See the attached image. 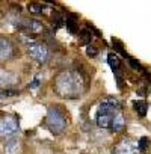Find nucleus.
I'll list each match as a JSON object with an SVG mask.
<instances>
[{"instance_id": "obj_1", "label": "nucleus", "mask_w": 151, "mask_h": 154, "mask_svg": "<svg viewBox=\"0 0 151 154\" xmlns=\"http://www.w3.org/2000/svg\"><path fill=\"white\" fill-rule=\"evenodd\" d=\"M53 89L59 97L69 98V100L79 98L85 91L83 77L76 69L62 71L60 74L56 75V79L53 82Z\"/></svg>"}, {"instance_id": "obj_2", "label": "nucleus", "mask_w": 151, "mask_h": 154, "mask_svg": "<svg viewBox=\"0 0 151 154\" xmlns=\"http://www.w3.org/2000/svg\"><path fill=\"white\" fill-rule=\"evenodd\" d=\"M121 112V103L119 100L113 98V97H107L101 101L97 113H95V121L98 124V127L101 128H110L113 118Z\"/></svg>"}, {"instance_id": "obj_3", "label": "nucleus", "mask_w": 151, "mask_h": 154, "mask_svg": "<svg viewBox=\"0 0 151 154\" xmlns=\"http://www.w3.org/2000/svg\"><path fill=\"white\" fill-rule=\"evenodd\" d=\"M45 125L48 127V130L53 134H60L65 131V128L68 125V119L59 106H48Z\"/></svg>"}, {"instance_id": "obj_4", "label": "nucleus", "mask_w": 151, "mask_h": 154, "mask_svg": "<svg viewBox=\"0 0 151 154\" xmlns=\"http://www.w3.org/2000/svg\"><path fill=\"white\" fill-rule=\"evenodd\" d=\"M27 54L36 60L38 63H45L50 57V50L45 44H41V42H33L27 47Z\"/></svg>"}, {"instance_id": "obj_5", "label": "nucleus", "mask_w": 151, "mask_h": 154, "mask_svg": "<svg viewBox=\"0 0 151 154\" xmlns=\"http://www.w3.org/2000/svg\"><path fill=\"white\" fill-rule=\"evenodd\" d=\"M20 130L18 119L15 116H5L0 119V136H6V137H14Z\"/></svg>"}, {"instance_id": "obj_6", "label": "nucleus", "mask_w": 151, "mask_h": 154, "mask_svg": "<svg viewBox=\"0 0 151 154\" xmlns=\"http://www.w3.org/2000/svg\"><path fill=\"white\" fill-rule=\"evenodd\" d=\"M137 143L131 137H122L115 146L113 154H137Z\"/></svg>"}, {"instance_id": "obj_7", "label": "nucleus", "mask_w": 151, "mask_h": 154, "mask_svg": "<svg viewBox=\"0 0 151 154\" xmlns=\"http://www.w3.org/2000/svg\"><path fill=\"white\" fill-rule=\"evenodd\" d=\"M15 54V45L9 38L0 36V62L9 60Z\"/></svg>"}, {"instance_id": "obj_8", "label": "nucleus", "mask_w": 151, "mask_h": 154, "mask_svg": "<svg viewBox=\"0 0 151 154\" xmlns=\"http://www.w3.org/2000/svg\"><path fill=\"white\" fill-rule=\"evenodd\" d=\"M17 83V75L8 69H3V68H0V86H3V88H9L12 85Z\"/></svg>"}, {"instance_id": "obj_9", "label": "nucleus", "mask_w": 151, "mask_h": 154, "mask_svg": "<svg viewBox=\"0 0 151 154\" xmlns=\"http://www.w3.org/2000/svg\"><path fill=\"white\" fill-rule=\"evenodd\" d=\"M124 127H125V118H124L122 112H119V113L113 118L112 125H110V130H112V131H121Z\"/></svg>"}, {"instance_id": "obj_10", "label": "nucleus", "mask_w": 151, "mask_h": 154, "mask_svg": "<svg viewBox=\"0 0 151 154\" xmlns=\"http://www.w3.org/2000/svg\"><path fill=\"white\" fill-rule=\"evenodd\" d=\"M23 24H24V27H26L27 30H30V32H41V30L44 29L42 23H39L38 20H33V18H30V20H23Z\"/></svg>"}, {"instance_id": "obj_11", "label": "nucleus", "mask_w": 151, "mask_h": 154, "mask_svg": "<svg viewBox=\"0 0 151 154\" xmlns=\"http://www.w3.org/2000/svg\"><path fill=\"white\" fill-rule=\"evenodd\" d=\"M18 146H20L18 140H17L15 137H11V139L5 143V152H6V154H17Z\"/></svg>"}, {"instance_id": "obj_12", "label": "nucleus", "mask_w": 151, "mask_h": 154, "mask_svg": "<svg viewBox=\"0 0 151 154\" xmlns=\"http://www.w3.org/2000/svg\"><path fill=\"white\" fill-rule=\"evenodd\" d=\"M133 104H134V109H136V112H137L139 116H145V115H146V110H148V104H146V101H143V100H137V101H134Z\"/></svg>"}, {"instance_id": "obj_13", "label": "nucleus", "mask_w": 151, "mask_h": 154, "mask_svg": "<svg viewBox=\"0 0 151 154\" xmlns=\"http://www.w3.org/2000/svg\"><path fill=\"white\" fill-rule=\"evenodd\" d=\"M148 146H149V139H148L146 136H142V137L139 139V142H137V149H139V152H145V151L148 149Z\"/></svg>"}, {"instance_id": "obj_14", "label": "nucleus", "mask_w": 151, "mask_h": 154, "mask_svg": "<svg viewBox=\"0 0 151 154\" xmlns=\"http://www.w3.org/2000/svg\"><path fill=\"white\" fill-rule=\"evenodd\" d=\"M65 24H66V27L69 29V32H76V18H74V17H66Z\"/></svg>"}, {"instance_id": "obj_15", "label": "nucleus", "mask_w": 151, "mask_h": 154, "mask_svg": "<svg viewBox=\"0 0 151 154\" xmlns=\"http://www.w3.org/2000/svg\"><path fill=\"white\" fill-rule=\"evenodd\" d=\"M80 36H82V39H80V42H82V44H86V42H89V41H91V38H92V35H91L88 30H82Z\"/></svg>"}, {"instance_id": "obj_16", "label": "nucleus", "mask_w": 151, "mask_h": 154, "mask_svg": "<svg viewBox=\"0 0 151 154\" xmlns=\"http://www.w3.org/2000/svg\"><path fill=\"white\" fill-rule=\"evenodd\" d=\"M29 11L33 12V14H39L42 11V5H38V3H30L29 5Z\"/></svg>"}, {"instance_id": "obj_17", "label": "nucleus", "mask_w": 151, "mask_h": 154, "mask_svg": "<svg viewBox=\"0 0 151 154\" xmlns=\"http://www.w3.org/2000/svg\"><path fill=\"white\" fill-rule=\"evenodd\" d=\"M98 53V50L94 47V45H88V48H86V54L88 56H91V57H94L95 54Z\"/></svg>"}, {"instance_id": "obj_18", "label": "nucleus", "mask_w": 151, "mask_h": 154, "mask_svg": "<svg viewBox=\"0 0 151 154\" xmlns=\"http://www.w3.org/2000/svg\"><path fill=\"white\" fill-rule=\"evenodd\" d=\"M38 85H39V80H38V79H35V80H33V82L29 85V88H32V89H36V88H38Z\"/></svg>"}]
</instances>
